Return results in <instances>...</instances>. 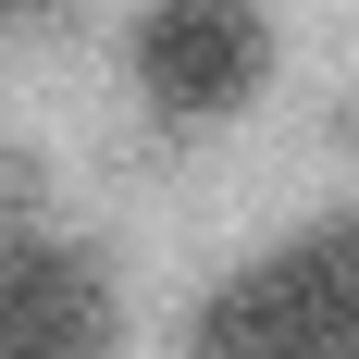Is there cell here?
I'll return each mask as SVG.
<instances>
[{"mask_svg": "<svg viewBox=\"0 0 359 359\" xmlns=\"http://www.w3.org/2000/svg\"><path fill=\"white\" fill-rule=\"evenodd\" d=\"M260 62H273L260 0H149V25H137V87L174 111V124L236 111L260 87Z\"/></svg>", "mask_w": 359, "mask_h": 359, "instance_id": "1", "label": "cell"}, {"mask_svg": "<svg viewBox=\"0 0 359 359\" xmlns=\"http://www.w3.org/2000/svg\"><path fill=\"white\" fill-rule=\"evenodd\" d=\"M111 273L62 236L0 223V359H111Z\"/></svg>", "mask_w": 359, "mask_h": 359, "instance_id": "2", "label": "cell"}, {"mask_svg": "<svg viewBox=\"0 0 359 359\" xmlns=\"http://www.w3.org/2000/svg\"><path fill=\"white\" fill-rule=\"evenodd\" d=\"M198 359H347V347L310 323V297H297L273 260H248V273L211 285V310H198Z\"/></svg>", "mask_w": 359, "mask_h": 359, "instance_id": "3", "label": "cell"}, {"mask_svg": "<svg viewBox=\"0 0 359 359\" xmlns=\"http://www.w3.org/2000/svg\"><path fill=\"white\" fill-rule=\"evenodd\" d=\"M0 13H25V0H0Z\"/></svg>", "mask_w": 359, "mask_h": 359, "instance_id": "4", "label": "cell"}]
</instances>
